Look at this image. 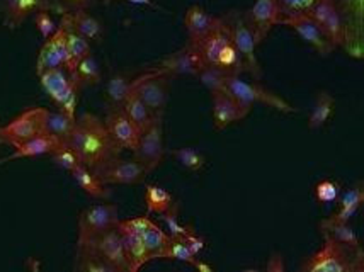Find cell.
Listing matches in <instances>:
<instances>
[{
	"mask_svg": "<svg viewBox=\"0 0 364 272\" xmlns=\"http://www.w3.org/2000/svg\"><path fill=\"white\" fill-rule=\"evenodd\" d=\"M67 143L77 153L82 165L89 167L90 170L109 162L111 158L119 157L123 152L111 138L104 119L90 112H84L75 119Z\"/></svg>",
	"mask_w": 364,
	"mask_h": 272,
	"instance_id": "6da1fadb",
	"label": "cell"
},
{
	"mask_svg": "<svg viewBox=\"0 0 364 272\" xmlns=\"http://www.w3.org/2000/svg\"><path fill=\"white\" fill-rule=\"evenodd\" d=\"M303 272H363V247H349L323 235V244L301 264Z\"/></svg>",
	"mask_w": 364,
	"mask_h": 272,
	"instance_id": "7a4b0ae2",
	"label": "cell"
},
{
	"mask_svg": "<svg viewBox=\"0 0 364 272\" xmlns=\"http://www.w3.org/2000/svg\"><path fill=\"white\" fill-rule=\"evenodd\" d=\"M40 84L51 101L58 106V109L68 118H77V106H79L80 85L73 80V77L65 68H50L40 73Z\"/></svg>",
	"mask_w": 364,
	"mask_h": 272,
	"instance_id": "3957f363",
	"label": "cell"
},
{
	"mask_svg": "<svg viewBox=\"0 0 364 272\" xmlns=\"http://www.w3.org/2000/svg\"><path fill=\"white\" fill-rule=\"evenodd\" d=\"M225 90L235 99L238 104L250 111H252L254 104H266L276 111L288 112V114L296 112V109L291 104H288L284 99L269 92L259 84H250V82L242 80L240 75H228L227 82H225Z\"/></svg>",
	"mask_w": 364,
	"mask_h": 272,
	"instance_id": "277c9868",
	"label": "cell"
},
{
	"mask_svg": "<svg viewBox=\"0 0 364 272\" xmlns=\"http://www.w3.org/2000/svg\"><path fill=\"white\" fill-rule=\"evenodd\" d=\"M171 73L159 67L136 79H132V92L140 97L155 114L164 116L168 102V92H171Z\"/></svg>",
	"mask_w": 364,
	"mask_h": 272,
	"instance_id": "5b68a950",
	"label": "cell"
},
{
	"mask_svg": "<svg viewBox=\"0 0 364 272\" xmlns=\"http://www.w3.org/2000/svg\"><path fill=\"white\" fill-rule=\"evenodd\" d=\"M341 12L346 28L344 48L349 56L361 60L364 55V23L363 0H332Z\"/></svg>",
	"mask_w": 364,
	"mask_h": 272,
	"instance_id": "8992f818",
	"label": "cell"
},
{
	"mask_svg": "<svg viewBox=\"0 0 364 272\" xmlns=\"http://www.w3.org/2000/svg\"><path fill=\"white\" fill-rule=\"evenodd\" d=\"M77 247H85L97 252L104 261L109 262L116 272H128V261L124 256L118 224L89 239H77Z\"/></svg>",
	"mask_w": 364,
	"mask_h": 272,
	"instance_id": "52a82bcc",
	"label": "cell"
},
{
	"mask_svg": "<svg viewBox=\"0 0 364 272\" xmlns=\"http://www.w3.org/2000/svg\"><path fill=\"white\" fill-rule=\"evenodd\" d=\"M45 107H29L21 112L11 123L0 128V141L11 145L12 148L29 138L45 133Z\"/></svg>",
	"mask_w": 364,
	"mask_h": 272,
	"instance_id": "ba28073f",
	"label": "cell"
},
{
	"mask_svg": "<svg viewBox=\"0 0 364 272\" xmlns=\"http://www.w3.org/2000/svg\"><path fill=\"white\" fill-rule=\"evenodd\" d=\"M92 172L106 185L140 184L143 183L146 174H149L146 168L140 162L135 161V158L128 161V158H121V155L119 157L111 158L109 162L102 163L101 167L94 168Z\"/></svg>",
	"mask_w": 364,
	"mask_h": 272,
	"instance_id": "9c48e42d",
	"label": "cell"
},
{
	"mask_svg": "<svg viewBox=\"0 0 364 272\" xmlns=\"http://www.w3.org/2000/svg\"><path fill=\"white\" fill-rule=\"evenodd\" d=\"M230 29H232V45L235 46L237 53L240 55L244 70L249 72L257 80H261V63H259L257 55H255L257 43H255L254 31L250 28L249 21L245 19V16H237L233 23H230Z\"/></svg>",
	"mask_w": 364,
	"mask_h": 272,
	"instance_id": "30bf717a",
	"label": "cell"
},
{
	"mask_svg": "<svg viewBox=\"0 0 364 272\" xmlns=\"http://www.w3.org/2000/svg\"><path fill=\"white\" fill-rule=\"evenodd\" d=\"M166 145H164V116L155 119L149 129L140 135L136 148L133 150V158L146 168V172L155 170L164 161Z\"/></svg>",
	"mask_w": 364,
	"mask_h": 272,
	"instance_id": "8fae6325",
	"label": "cell"
},
{
	"mask_svg": "<svg viewBox=\"0 0 364 272\" xmlns=\"http://www.w3.org/2000/svg\"><path fill=\"white\" fill-rule=\"evenodd\" d=\"M119 222V210L111 202H99L89 206L79 214V236L77 239H89L99 233L114 228Z\"/></svg>",
	"mask_w": 364,
	"mask_h": 272,
	"instance_id": "7c38bea8",
	"label": "cell"
},
{
	"mask_svg": "<svg viewBox=\"0 0 364 272\" xmlns=\"http://www.w3.org/2000/svg\"><path fill=\"white\" fill-rule=\"evenodd\" d=\"M279 24L288 26L289 29H293L306 45H310L311 48L317 51L320 56H323V58L325 56H331L333 51L337 50L327 38V34L323 33V29L320 28L317 21H315L310 14L286 17V19L281 21Z\"/></svg>",
	"mask_w": 364,
	"mask_h": 272,
	"instance_id": "4fadbf2b",
	"label": "cell"
},
{
	"mask_svg": "<svg viewBox=\"0 0 364 272\" xmlns=\"http://www.w3.org/2000/svg\"><path fill=\"white\" fill-rule=\"evenodd\" d=\"M70 63V55L67 48V29L60 21L56 31L43 43L36 60V73L40 75L50 68H65L67 70Z\"/></svg>",
	"mask_w": 364,
	"mask_h": 272,
	"instance_id": "5bb4252c",
	"label": "cell"
},
{
	"mask_svg": "<svg viewBox=\"0 0 364 272\" xmlns=\"http://www.w3.org/2000/svg\"><path fill=\"white\" fill-rule=\"evenodd\" d=\"M104 124H106L111 138L118 143L121 150H129V152H133V150L136 148L141 131L135 126V123L128 118L127 112L123 111V107H109L106 119H104Z\"/></svg>",
	"mask_w": 364,
	"mask_h": 272,
	"instance_id": "9a60e30c",
	"label": "cell"
},
{
	"mask_svg": "<svg viewBox=\"0 0 364 272\" xmlns=\"http://www.w3.org/2000/svg\"><path fill=\"white\" fill-rule=\"evenodd\" d=\"M245 19L249 21L254 31L257 46L269 36L274 26L279 24V6L277 0H255L254 6L245 12Z\"/></svg>",
	"mask_w": 364,
	"mask_h": 272,
	"instance_id": "2e32d148",
	"label": "cell"
},
{
	"mask_svg": "<svg viewBox=\"0 0 364 272\" xmlns=\"http://www.w3.org/2000/svg\"><path fill=\"white\" fill-rule=\"evenodd\" d=\"M310 16L317 21L323 33L336 48H344L346 43V28L342 21L341 12L337 11L336 4L332 0H318L314 9L310 11Z\"/></svg>",
	"mask_w": 364,
	"mask_h": 272,
	"instance_id": "e0dca14e",
	"label": "cell"
},
{
	"mask_svg": "<svg viewBox=\"0 0 364 272\" xmlns=\"http://www.w3.org/2000/svg\"><path fill=\"white\" fill-rule=\"evenodd\" d=\"M211 102H213V126L216 131H222L238 121L245 119L250 112V109L238 104L227 90L211 92Z\"/></svg>",
	"mask_w": 364,
	"mask_h": 272,
	"instance_id": "ac0fdd59",
	"label": "cell"
},
{
	"mask_svg": "<svg viewBox=\"0 0 364 272\" xmlns=\"http://www.w3.org/2000/svg\"><path fill=\"white\" fill-rule=\"evenodd\" d=\"M4 6V26L9 29H17L29 16L38 11H55L50 0H2Z\"/></svg>",
	"mask_w": 364,
	"mask_h": 272,
	"instance_id": "d6986e66",
	"label": "cell"
},
{
	"mask_svg": "<svg viewBox=\"0 0 364 272\" xmlns=\"http://www.w3.org/2000/svg\"><path fill=\"white\" fill-rule=\"evenodd\" d=\"M230 41H232V29H230V23H227L222 17L213 31L206 34L198 45H194V48H196L199 55V60H201V67L203 65H215L220 51H222Z\"/></svg>",
	"mask_w": 364,
	"mask_h": 272,
	"instance_id": "ffe728a7",
	"label": "cell"
},
{
	"mask_svg": "<svg viewBox=\"0 0 364 272\" xmlns=\"http://www.w3.org/2000/svg\"><path fill=\"white\" fill-rule=\"evenodd\" d=\"M222 17L211 16L201 6H191L184 14V26L188 31L191 45H198L206 34H210L218 26Z\"/></svg>",
	"mask_w": 364,
	"mask_h": 272,
	"instance_id": "44dd1931",
	"label": "cell"
},
{
	"mask_svg": "<svg viewBox=\"0 0 364 272\" xmlns=\"http://www.w3.org/2000/svg\"><path fill=\"white\" fill-rule=\"evenodd\" d=\"M160 68H164L167 73H171L172 77L176 75H198L199 68H201V60L194 45H188L184 48H181L176 53L168 55L162 63Z\"/></svg>",
	"mask_w": 364,
	"mask_h": 272,
	"instance_id": "7402d4cb",
	"label": "cell"
},
{
	"mask_svg": "<svg viewBox=\"0 0 364 272\" xmlns=\"http://www.w3.org/2000/svg\"><path fill=\"white\" fill-rule=\"evenodd\" d=\"M60 143H62V141H60L58 138L48 135V133H40V135L29 138V140L14 146L12 155H9L7 158L0 161V163L17 161V158H33L41 157V155H50Z\"/></svg>",
	"mask_w": 364,
	"mask_h": 272,
	"instance_id": "603a6c76",
	"label": "cell"
},
{
	"mask_svg": "<svg viewBox=\"0 0 364 272\" xmlns=\"http://www.w3.org/2000/svg\"><path fill=\"white\" fill-rule=\"evenodd\" d=\"M62 17L67 21L73 31L87 38L89 41L99 43L104 36V26L99 19H95L92 14H89V9H80V11L65 12Z\"/></svg>",
	"mask_w": 364,
	"mask_h": 272,
	"instance_id": "cb8c5ba5",
	"label": "cell"
},
{
	"mask_svg": "<svg viewBox=\"0 0 364 272\" xmlns=\"http://www.w3.org/2000/svg\"><path fill=\"white\" fill-rule=\"evenodd\" d=\"M119 233L121 240H123L124 256H127L128 261V272L140 271L143 266L149 264L151 261L149 256V250H146L145 244H143V239L140 235H135V233H128L123 230H119Z\"/></svg>",
	"mask_w": 364,
	"mask_h": 272,
	"instance_id": "d4e9b609",
	"label": "cell"
},
{
	"mask_svg": "<svg viewBox=\"0 0 364 272\" xmlns=\"http://www.w3.org/2000/svg\"><path fill=\"white\" fill-rule=\"evenodd\" d=\"M70 174L82 191L87 194V196L94 197V200H107V197L111 196L107 185L102 184L89 167L82 165L80 163V165H77L75 168H73Z\"/></svg>",
	"mask_w": 364,
	"mask_h": 272,
	"instance_id": "484cf974",
	"label": "cell"
},
{
	"mask_svg": "<svg viewBox=\"0 0 364 272\" xmlns=\"http://www.w3.org/2000/svg\"><path fill=\"white\" fill-rule=\"evenodd\" d=\"M121 107H123V111L127 112L128 118L135 123V126L140 129L141 133L145 131V129H149L151 124L155 123V119L160 118V116L155 114V112L133 92H129L128 99Z\"/></svg>",
	"mask_w": 364,
	"mask_h": 272,
	"instance_id": "4316f807",
	"label": "cell"
},
{
	"mask_svg": "<svg viewBox=\"0 0 364 272\" xmlns=\"http://www.w3.org/2000/svg\"><path fill=\"white\" fill-rule=\"evenodd\" d=\"M320 232H322V235L331 236V239L349 245V247H361L356 232L353 230L349 222H333L331 218H325L320 222Z\"/></svg>",
	"mask_w": 364,
	"mask_h": 272,
	"instance_id": "83f0119b",
	"label": "cell"
},
{
	"mask_svg": "<svg viewBox=\"0 0 364 272\" xmlns=\"http://www.w3.org/2000/svg\"><path fill=\"white\" fill-rule=\"evenodd\" d=\"M364 201V185L358 183L356 185L346 191L344 196L341 197V208L336 214H332L331 219L333 222H350V218L358 213Z\"/></svg>",
	"mask_w": 364,
	"mask_h": 272,
	"instance_id": "f1b7e54d",
	"label": "cell"
},
{
	"mask_svg": "<svg viewBox=\"0 0 364 272\" xmlns=\"http://www.w3.org/2000/svg\"><path fill=\"white\" fill-rule=\"evenodd\" d=\"M62 23L65 24V29H67V48H68V55H70V63H68L67 72L72 73L75 70L77 63H79L82 58H85V56L92 53V48H90V41L87 38H84L82 34L73 31L63 17H62Z\"/></svg>",
	"mask_w": 364,
	"mask_h": 272,
	"instance_id": "f546056e",
	"label": "cell"
},
{
	"mask_svg": "<svg viewBox=\"0 0 364 272\" xmlns=\"http://www.w3.org/2000/svg\"><path fill=\"white\" fill-rule=\"evenodd\" d=\"M70 75L73 77V80L80 85V89L87 87V85H97L99 82L102 80L101 65H99L92 53L85 56V58H82Z\"/></svg>",
	"mask_w": 364,
	"mask_h": 272,
	"instance_id": "4dcf8cb0",
	"label": "cell"
},
{
	"mask_svg": "<svg viewBox=\"0 0 364 272\" xmlns=\"http://www.w3.org/2000/svg\"><path fill=\"white\" fill-rule=\"evenodd\" d=\"M73 269L79 272H116L109 262L104 261L97 252L85 247H77Z\"/></svg>",
	"mask_w": 364,
	"mask_h": 272,
	"instance_id": "1f68e13d",
	"label": "cell"
},
{
	"mask_svg": "<svg viewBox=\"0 0 364 272\" xmlns=\"http://www.w3.org/2000/svg\"><path fill=\"white\" fill-rule=\"evenodd\" d=\"M333 109H336V99H333L332 94L320 92L314 109H311V114L309 116V128H323L333 116Z\"/></svg>",
	"mask_w": 364,
	"mask_h": 272,
	"instance_id": "d6a6232c",
	"label": "cell"
},
{
	"mask_svg": "<svg viewBox=\"0 0 364 272\" xmlns=\"http://www.w3.org/2000/svg\"><path fill=\"white\" fill-rule=\"evenodd\" d=\"M77 119V118H75ZM75 119L68 118L62 111H46L45 116V133L58 138L60 141H67L70 136Z\"/></svg>",
	"mask_w": 364,
	"mask_h": 272,
	"instance_id": "836d02e7",
	"label": "cell"
},
{
	"mask_svg": "<svg viewBox=\"0 0 364 272\" xmlns=\"http://www.w3.org/2000/svg\"><path fill=\"white\" fill-rule=\"evenodd\" d=\"M145 205L149 213L162 214L174 206V197L167 189L157 184H146L145 187Z\"/></svg>",
	"mask_w": 364,
	"mask_h": 272,
	"instance_id": "e575fe53",
	"label": "cell"
},
{
	"mask_svg": "<svg viewBox=\"0 0 364 272\" xmlns=\"http://www.w3.org/2000/svg\"><path fill=\"white\" fill-rule=\"evenodd\" d=\"M143 244H145L146 250H149V256L151 261L154 259H162L164 252H166L168 240H171V235L162 230V228L157 227L155 223H151L149 230L141 235Z\"/></svg>",
	"mask_w": 364,
	"mask_h": 272,
	"instance_id": "d590c367",
	"label": "cell"
},
{
	"mask_svg": "<svg viewBox=\"0 0 364 272\" xmlns=\"http://www.w3.org/2000/svg\"><path fill=\"white\" fill-rule=\"evenodd\" d=\"M132 92V79L127 75L111 77L106 85V96L109 101V107H121Z\"/></svg>",
	"mask_w": 364,
	"mask_h": 272,
	"instance_id": "8d00e7d4",
	"label": "cell"
},
{
	"mask_svg": "<svg viewBox=\"0 0 364 272\" xmlns=\"http://www.w3.org/2000/svg\"><path fill=\"white\" fill-rule=\"evenodd\" d=\"M196 77L210 92H218V90H225V82H227L228 73L222 68L215 67V65H203Z\"/></svg>",
	"mask_w": 364,
	"mask_h": 272,
	"instance_id": "74e56055",
	"label": "cell"
},
{
	"mask_svg": "<svg viewBox=\"0 0 364 272\" xmlns=\"http://www.w3.org/2000/svg\"><path fill=\"white\" fill-rule=\"evenodd\" d=\"M215 67L222 68V70L227 72L228 75H240L242 72H245L240 55L237 53L235 46L232 45V41H230L228 45L220 51L218 58H216L215 62Z\"/></svg>",
	"mask_w": 364,
	"mask_h": 272,
	"instance_id": "f35d334b",
	"label": "cell"
},
{
	"mask_svg": "<svg viewBox=\"0 0 364 272\" xmlns=\"http://www.w3.org/2000/svg\"><path fill=\"white\" fill-rule=\"evenodd\" d=\"M174 157L176 161L189 172L203 170L206 163L205 155L199 152L198 148H193V146H182V148H177L174 152Z\"/></svg>",
	"mask_w": 364,
	"mask_h": 272,
	"instance_id": "ab89813d",
	"label": "cell"
},
{
	"mask_svg": "<svg viewBox=\"0 0 364 272\" xmlns=\"http://www.w3.org/2000/svg\"><path fill=\"white\" fill-rule=\"evenodd\" d=\"M177 211H179V206L174 202V206H172L171 210H167L166 213L159 214V217L164 222V224H166L168 235H171L172 239L184 240L189 233H194V228L188 227V224H182L179 222V217H177Z\"/></svg>",
	"mask_w": 364,
	"mask_h": 272,
	"instance_id": "60d3db41",
	"label": "cell"
},
{
	"mask_svg": "<svg viewBox=\"0 0 364 272\" xmlns=\"http://www.w3.org/2000/svg\"><path fill=\"white\" fill-rule=\"evenodd\" d=\"M50 157L55 165L65 172H72L77 165H80L79 157H77V153L73 152V148L67 141H62V143L56 146L53 152L50 153Z\"/></svg>",
	"mask_w": 364,
	"mask_h": 272,
	"instance_id": "b9f144b4",
	"label": "cell"
},
{
	"mask_svg": "<svg viewBox=\"0 0 364 272\" xmlns=\"http://www.w3.org/2000/svg\"><path fill=\"white\" fill-rule=\"evenodd\" d=\"M317 2L318 0H277V6H279V23L286 19V17L310 14V11Z\"/></svg>",
	"mask_w": 364,
	"mask_h": 272,
	"instance_id": "7bdbcfd3",
	"label": "cell"
},
{
	"mask_svg": "<svg viewBox=\"0 0 364 272\" xmlns=\"http://www.w3.org/2000/svg\"><path fill=\"white\" fill-rule=\"evenodd\" d=\"M162 259H168V261H181V262H186V264L193 266L194 262H196L198 257L188 249V245L184 244V240L172 239L171 236V240H168V245H167L166 252H164Z\"/></svg>",
	"mask_w": 364,
	"mask_h": 272,
	"instance_id": "ee69618b",
	"label": "cell"
},
{
	"mask_svg": "<svg viewBox=\"0 0 364 272\" xmlns=\"http://www.w3.org/2000/svg\"><path fill=\"white\" fill-rule=\"evenodd\" d=\"M341 191L342 187L339 183H336L332 179H323L315 185V197L322 205H331V202H336L339 200Z\"/></svg>",
	"mask_w": 364,
	"mask_h": 272,
	"instance_id": "f6af8a7d",
	"label": "cell"
},
{
	"mask_svg": "<svg viewBox=\"0 0 364 272\" xmlns=\"http://www.w3.org/2000/svg\"><path fill=\"white\" fill-rule=\"evenodd\" d=\"M34 24H36V29L40 31L43 40H48V38L56 31V28H58V24H56L53 17H51V11H46V9L38 11L36 14H34Z\"/></svg>",
	"mask_w": 364,
	"mask_h": 272,
	"instance_id": "bcb514c9",
	"label": "cell"
},
{
	"mask_svg": "<svg viewBox=\"0 0 364 272\" xmlns=\"http://www.w3.org/2000/svg\"><path fill=\"white\" fill-rule=\"evenodd\" d=\"M154 223L149 217H136V218H129V219H119L118 222V228L123 232L128 233H135V235H143L146 230H149L150 224Z\"/></svg>",
	"mask_w": 364,
	"mask_h": 272,
	"instance_id": "7dc6e473",
	"label": "cell"
},
{
	"mask_svg": "<svg viewBox=\"0 0 364 272\" xmlns=\"http://www.w3.org/2000/svg\"><path fill=\"white\" fill-rule=\"evenodd\" d=\"M50 2L53 4L56 12L65 14V12L80 11V9H90L95 4V0H50Z\"/></svg>",
	"mask_w": 364,
	"mask_h": 272,
	"instance_id": "c3c4849f",
	"label": "cell"
},
{
	"mask_svg": "<svg viewBox=\"0 0 364 272\" xmlns=\"http://www.w3.org/2000/svg\"><path fill=\"white\" fill-rule=\"evenodd\" d=\"M184 244L188 245V249L191 250V252L194 254V256H199V254L203 252V250L206 249V241L201 239V236H198L196 233H189L188 236L184 239Z\"/></svg>",
	"mask_w": 364,
	"mask_h": 272,
	"instance_id": "681fc988",
	"label": "cell"
},
{
	"mask_svg": "<svg viewBox=\"0 0 364 272\" xmlns=\"http://www.w3.org/2000/svg\"><path fill=\"white\" fill-rule=\"evenodd\" d=\"M267 272H284L286 266H284V259L281 254H272L269 262L266 266Z\"/></svg>",
	"mask_w": 364,
	"mask_h": 272,
	"instance_id": "f907efd6",
	"label": "cell"
},
{
	"mask_svg": "<svg viewBox=\"0 0 364 272\" xmlns=\"http://www.w3.org/2000/svg\"><path fill=\"white\" fill-rule=\"evenodd\" d=\"M124 2L133 4V6H145L151 9H159V6L154 2V0H124Z\"/></svg>",
	"mask_w": 364,
	"mask_h": 272,
	"instance_id": "816d5d0a",
	"label": "cell"
},
{
	"mask_svg": "<svg viewBox=\"0 0 364 272\" xmlns=\"http://www.w3.org/2000/svg\"><path fill=\"white\" fill-rule=\"evenodd\" d=\"M193 267H196V269L201 271V272H215L213 267H211L210 264H206V262L199 261V259H196V262H194Z\"/></svg>",
	"mask_w": 364,
	"mask_h": 272,
	"instance_id": "f5cc1de1",
	"label": "cell"
}]
</instances>
